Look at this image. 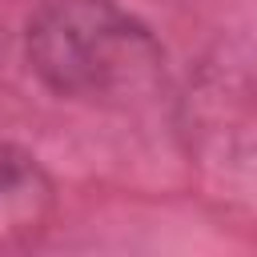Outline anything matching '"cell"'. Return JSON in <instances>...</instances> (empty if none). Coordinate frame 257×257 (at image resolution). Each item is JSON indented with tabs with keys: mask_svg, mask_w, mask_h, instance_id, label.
<instances>
[{
	"mask_svg": "<svg viewBox=\"0 0 257 257\" xmlns=\"http://www.w3.org/2000/svg\"><path fill=\"white\" fill-rule=\"evenodd\" d=\"M36 72L64 96H124L153 80L161 52L149 32L108 0H52L32 32Z\"/></svg>",
	"mask_w": 257,
	"mask_h": 257,
	"instance_id": "1",
	"label": "cell"
},
{
	"mask_svg": "<svg viewBox=\"0 0 257 257\" xmlns=\"http://www.w3.org/2000/svg\"><path fill=\"white\" fill-rule=\"evenodd\" d=\"M52 209V185L40 173V165L12 149L0 145V253L28 245Z\"/></svg>",
	"mask_w": 257,
	"mask_h": 257,
	"instance_id": "2",
	"label": "cell"
}]
</instances>
